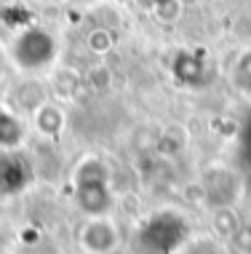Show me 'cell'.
Masks as SVG:
<instances>
[{
    "label": "cell",
    "instance_id": "obj_1",
    "mask_svg": "<svg viewBox=\"0 0 251 254\" xmlns=\"http://www.w3.org/2000/svg\"><path fill=\"white\" fill-rule=\"evenodd\" d=\"M193 241L190 219L179 209H158L142 219L134 233V254H182Z\"/></svg>",
    "mask_w": 251,
    "mask_h": 254
},
{
    "label": "cell",
    "instance_id": "obj_2",
    "mask_svg": "<svg viewBox=\"0 0 251 254\" xmlns=\"http://www.w3.org/2000/svg\"><path fill=\"white\" fill-rule=\"evenodd\" d=\"M72 198L83 217H110L115 203L110 166L99 155L80 158L72 169Z\"/></svg>",
    "mask_w": 251,
    "mask_h": 254
},
{
    "label": "cell",
    "instance_id": "obj_3",
    "mask_svg": "<svg viewBox=\"0 0 251 254\" xmlns=\"http://www.w3.org/2000/svg\"><path fill=\"white\" fill-rule=\"evenodd\" d=\"M8 54H11V62L22 72L38 75V72L49 70L53 62H56L59 40H56L53 32L46 30V27L27 24V27H19L16 35L11 38Z\"/></svg>",
    "mask_w": 251,
    "mask_h": 254
},
{
    "label": "cell",
    "instance_id": "obj_4",
    "mask_svg": "<svg viewBox=\"0 0 251 254\" xmlns=\"http://www.w3.org/2000/svg\"><path fill=\"white\" fill-rule=\"evenodd\" d=\"M78 246L86 254H112L120 246V230L110 217H86L78 228Z\"/></svg>",
    "mask_w": 251,
    "mask_h": 254
},
{
    "label": "cell",
    "instance_id": "obj_5",
    "mask_svg": "<svg viewBox=\"0 0 251 254\" xmlns=\"http://www.w3.org/2000/svg\"><path fill=\"white\" fill-rule=\"evenodd\" d=\"M203 198L214 209H225V206H235L241 198V177L227 166H211L203 174Z\"/></svg>",
    "mask_w": 251,
    "mask_h": 254
},
{
    "label": "cell",
    "instance_id": "obj_6",
    "mask_svg": "<svg viewBox=\"0 0 251 254\" xmlns=\"http://www.w3.org/2000/svg\"><path fill=\"white\" fill-rule=\"evenodd\" d=\"M32 177V163L19 150H0V195L24 193Z\"/></svg>",
    "mask_w": 251,
    "mask_h": 254
},
{
    "label": "cell",
    "instance_id": "obj_7",
    "mask_svg": "<svg viewBox=\"0 0 251 254\" xmlns=\"http://www.w3.org/2000/svg\"><path fill=\"white\" fill-rule=\"evenodd\" d=\"M174 75L187 86H206L208 83V64L198 51H182L174 59Z\"/></svg>",
    "mask_w": 251,
    "mask_h": 254
},
{
    "label": "cell",
    "instance_id": "obj_8",
    "mask_svg": "<svg viewBox=\"0 0 251 254\" xmlns=\"http://www.w3.org/2000/svg\"><path fill=\"white\" fill-rule=\"evenodd\" d=\"M32 121H35V128L49 139H56L59 134L64 131V110L59 105H51V102H43L35 113H32Z\"/></svg>",
    "mask_w": 251,
    "mask_h": 254
},
{
    "label": "cell",
    "instance_id": "obj_9",
    "mask_svg": "<svg viewBox=\"0 0 251 254\" xmlns=\"http://www.w3.org/2000/svg\"><path fill=\"white\" fill-rule=\"evenodd\" d=\"M24 142V123L16 113L0 107V150H19Z\"/></svg>",
    "mask_w": 251,
    "mask_h": 254
},
{
    "label": "cell",
    "instance_id": "obj_10",
    "mask_svg": "<svg viewBox=\"0 0 251 254\" xmlns=\"http://www.w3.org/2000/svg\"><path fill=\"white\" fill-rule=\"evenodd\" d=\"M211 222H214V233L222 238H230L241 230V217L235 211V206H225V209H214L211 214Z\"/></svg>",
    "mask_w": 251,
    "mask_h": 254
},
{
    "label": "cell",
    "instance_id": "obj_11",
    "mask_svg": "<svg viewBox=\"0 0 251 254\" xmlns=\"http://www.w3.org/2000/svg\"><path fill=\"white\" fill-rule=\"evenodd\" d=\"M182 254H227V252L216 238H195V241L187 244V249Z\"/></svg>",
    "mask_w": 251,
    "mask_h": 254
},
{
    "label": "cell",
    "instance_id": "obj_12",
    "mask_svg": "<svg viewBox=\"0 0 251 254\" xmlns=\"http://www.w3.org/2000/svg\"><path fill=\"white\" fill-rule=\"evenodd\" d=\"M235 72H238L241 86H249V88H251V51H246V54H243V57L238 59V67H235Z\"/></svg>",
    "mask_w": 251,
    "mask_h": 254
},
{
    "label": "cell",
    "instance_id": "obj_13",
    "mask_svg": "<svg viewBox=\"0 0 251 254\" xmlns=\"http://www.w3.org/2000/svg\"><path fill=\"white\" fill-rule=\"evenodd\" d=\"M241 147H243V155H246V161L251 163V121L243 126V134H241Z\"/></svg>",
    "mask_w": 251,
    "mask_h": 254
}]
</instances>
